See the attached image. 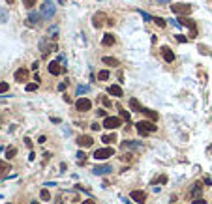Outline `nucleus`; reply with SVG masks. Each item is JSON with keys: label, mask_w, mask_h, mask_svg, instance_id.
<instances>
[{"label": "nucleus", "mask_w": 212, "mask_h": 204, "mask_svg": "<svg viewBox=\"0 0 212 204\" xmlns=\"http://www.w3.org/2000/svg\"><path fill=\"white\" fill-rule=\"evenodd\" d=\"M39 197H41V201H51V193L47 189H41L39 191Z\"/></svg>", "instance_id": "28"}, {"label": "nucleus", "mask_w": 212, "mask_h": 204, "mask_svg": "<svg viewBox=\"0 0 212 204\" xmlns=\"http://www.w3.org/2000/svg\"><path fill=\"white\" fill-rule=\"evenodd\" d=\"M28 77H30V69H26V67H19V69L15 71V81L17 82L28 81Z\"/></svg>", "instance_id": "8"}, {"label": "nucleus", "mask_w": 212, "mask_h": 204, "mask_svg": "<svg viewBox=\"0 0 212 204\" xmlns=\"http://www.w3.org/2000/svg\"><path fill=\"white\" fill-rule=\"evenodd\" d=\"M107 79H109V71L103 69V71H99V73H98V81H107Z\"/></svg>", "instance_id": "29"}, {"label": "nucleus", "mask_w": 212, "mask_h": 204, "mask_svg": "<svg viewBox=\"0 0 212 204\" xmlns=\"http://www.w3.org/2000/svg\"><path fill=\"white\" fill-rule=\"evenodd\" d=\"M191 4H180V2H177V4H171V11L173 13H177V15H190L191 13Z\"/></svg>", "instance_id": "2"}, {"label": "nucleus", "mask_w": 212, "mask_h": 204, "mask_svg": "<svg viewBox=\"0 0 212 204\" xmlns=\"http://www.w3.org/2000/svg\"><path fill=\"white\" fill-rule=\"evenodd\" d=\"M39 13L43 15V19H51V17H55V13H57V6H55L51 0H45L43 2V6H41V11Z\"/></svg>", "instance_id": "3"}, {"label": "nucleus", "mask_w": 212, "mask_h": 204, "mask_svg": "<svg viewBox=\"0 0 212 204\" xmlns=\"http://www.w3.org/2000/svg\"><path fill=\"white\" fill-rule=\"evenodd\" d=\"M115 141H117V135H115V133L103 135V137H102V142H103V144H111V142H115Z\"/></svg>", "instance_id": "23"}, {"label": "nucleus", "mask_w": 212, "mask_h": 204, "mask_svg": "<svg viewBox=\"0 0 212 204\" xmlns=\"http://www.w3.org/2000/svg\"><path fill=\"white\" fill-rule=\"evenodd\" d=\"M102 62L105 64V66H111V67H117V66H120V62H118L117 58H113V56H103V58H102Z\"/></svg>", "instance_id": "19"}, {"label": "nucleus", "mask_w": 212, "mask_h": 204, "mask_svg": "<svg viewBox=\"0 0 212 204\" xmlns=\"http://www.w3.org/2000/svg\"><path fill=\"white\" fill-rule=\"evenodd\" d=\"M83 204H94V202H92L90 199H88V201H83Z\"/></svg>", "instance_id": "48"}, {"label": "nucleus", "mask_w": 212, "mask_h": 204, "mask_svg": "<svg viewBox=\"0 0 212 204\" xmlns=\"http://www.w3.org/2000/svg\"><path fill=\"white\" fill-rule=\"evenodd\" d=\"M85 92H88V86H79L77 88V94H85Z\"/></svg>", "instance_id": "37"}, {"label": "nucleus", "mask_w": 212, "mask_h": 204, "mask_svg": "<svg viewBox=\"0 0 212 204\" xmlns=\"http://www.w3.org/2000/svg\"><path fill=\"white\" fill-rule=\"evenodd\" d=\"M122 148H141V142L139 141H124Z\"/></svg>", "instance_id": "22"}, {"label": "nucleus", "mask_w": 212, "mask_h": 204, "mask_svg": "<svg viewBox=\"0 0 212 204\" xmlns=\"http://www.w3.org/2000/svg\"><path fill=\"white\" fill-rule=\"evenodd\" d=\"M118 111H120V118L124 120V122H130L131 120V114L128 113V111H124V109H120V107H118Z\"/></svg>", "instance_id": "26"}, {"label": "nucleus", "mask_w": 212, "mask_h": 204, "mask_svg": "<svg viewBox=\"0 0 212 204\" xmlns=\"http://www.w3.org/2000/svg\"><path fill=\"white\" fill-rule=\"evenodd\" d=\"M6 2H8V4H13V2H15V0H6Z\"/></svg>", "instance_id": "49"}, {"label": "nucleus", "mask_w": 212, "mask_h": 204, "mask_svg": "<svg viewBox=\"0 0 212 204\" xmlns=\"http://www.w3.org/2000/svg\"><path fill=\"white\" fill-rule=\"evenodd\" d=\"M77 157H79V161H85V159H86V154H85V152H77Z\"/></svg>", "instance_id": "36"}, {"label": "nucleus", "mask_w": 212, "mask_h": 204, "mask_svg": "<svg viewBox=\"0 0 212 204\" xmlns=\"http://www.w3.org/2000/svg\"><path fill=\"white\" fill-rule=\"evenodd\" d=\"M25 6L28 8V10H32V8L36 6V0H25Z\"/></svg>", "instance_id": "32"}, {"label": "nucleus", "mask_w": 212, "mask_h": 204, "mask_svg": "<svg viewBox=\"0 0 212 204\" xmlns=\"http://www.w3.org/2000/svg\"><path fill=\"white\" fill-rule=\"evenodd\" d=\"M8 90H10V84L8 82H0V94H6Z\"/></svg>", "instance_id": "31"}, {"label": "nucleus", "mask_w": 212, "mask_h": 204, "mask_svg": "<svg viewBox=\"0 0 212 204\" xmlns=\"http://www.w3.org/2000/svg\"><path fill=\"white\" fill-rule=\"evenodd\" d=\"M103 21H105V13H102V11L94 13V17H92V25H94V28H102Z\"/></svg>", "instance_id": "12"}, {"label": "nucleus", "mask_w": 212, "mask_h": 204, "mask_svg": "<svg viewBox=\"0 0 212 204\" xmlns=\"http://www.w3.org/2000/svg\"><path fill=\"white\" fill-rule=\"evenodd\" d=\"M38 90V82H28L26 84V92H36Z\"/></svg>", "instance_id": "30"}, {"label": "nucleus", "mask_w": 212, "mask_h": 204, "mask_svg": "<svg viewBox=\"0 0 212 204\" xmlns=\"http://www.w3.org/2000/svg\"><path fill=\"white\" fill-rule=\"evenodd\" d=\"M51 122H53V124H58V122H60V118H57V116H53V118H51Z\"/></svg>", "instance_id": "45"}, {"label": "nucleus", "mask_w": 212, "mask_h": 204, "mask_svg": "<svg viewBox=\"0 0 212 204\" xmlns=\"http://www.w3.org/2000/svg\"><path fill=\"white\" fill-rule=\"evenodd\" d=\"M191 204H206L203 199H195V201H191Z\"/></svg>", "instance_id": "38"}, {"label": "nucleus", "mask_w": 212, "mask_h": 204, "mask_svg": "<svg viewBox=\"0 0 212 204\" xmlns=\"http://www.w3.org/2000/svg\"><path fill=\"white\" fill-rule=\"evenodd\" d=\"M158 4H167V2H171V0H156Z\"/></svg>", "instance_id": "47"}, {"label": "nucleus", "mask_w": 212, "mask_h": 204, "mask_svg": "<svg viewBox=\"0 0 212 204\" xmlns=\"http://www.w3.org/2000/svg\"><path fill=\"white\" fill-rule=\"evenodd\" d=\"M178 21H180V23H178V25H184V26H188V28H190V30H197V28H195V23L191 21L190 17H184V15H182V17L178 19Z\"/></svg>", "instance_id": "16"}, {"label": "nucleus", "mask_w": 212, "mask_h": 204, "mask_svg": "<svg viewBox=\"0 0 212 204\" xmlns=\"http://www.w3.org/2000/svg\"><path fill=\"white\" fill-rule=\"evenodd\" d=\"M92 129H94V131H99V129H102V126H99V124H92Z\"/></svg>", "instance_id": "40"}, {"label": "nucleus", "mask_w": 212, "mask_h": 204, "mask_svg": "<svg viewBox=\"0 0 212 204\" xmlns=\"http://www.w3.org/2000/svg\"><path fill=\"white\" fill-rule=\"evenodd\" d=\"M92 172L98 174V176L109 174V172H113V167H111V165H99V167H94V169H92Z\"/></svg>", "instance_id": "13"}, {"label": "nucleus", "mask_w": 212, "mask_h": 204, "mask_svg": "<svg viewBox=\"0 0 212 204\" xmlns=\"http://www.w3.org/2000/svg\"><path fill=\"white\" fill-rule=\"evenodd\" d=\"M135 129H137L139 135H143V137H145V135H148V133H154V131L158 129V126L146 118V120H141V122L135 124Z\"/></svg>", "instance_id": "1"}, {"label": "nucleus", "mask_w": 212, "mask_h": 204, "mask_svg": "<svg viewBox=\"0 0 212 204\" xmlns=\"http://www.w3.org/2000/svg\"><path fill=\"white\" fill-rule=\"evenodd\" d=\"M25 144H26V146H32V141H30V139H28V137H26V139H25Z\"/></svg>", "instance_id": "46"}, {"label": "nucleus", "mask_w": 212, "mask_h": 204, "mask_svg": "<svg viewBox=\"0 0 212 204\" xmlns=\"http://www.w3.org/2000/svg\"><path fill=\"white\" fill-rule=\"evenodd\" d=\"M130 107L135 111V113H143V109H145V107H143L141 103L137 101V99H130Z\"/></svg>", "instance_id": "20"}, {"label": "nucleus", "mask_w": 212, "mask_h": 204, "mask_svg": "<svg viewBox=\"0 0 212 204\" xmlns=\"http://www.w3.org/2000/svg\"><path fill=\"white\" fill-rule=\"evenodd\" d=\"M143 113H145V116L148 118V120H152V122H156V120H158V113H156V111H150V109H143Z\"/></svg>", "instance_id": "21"}, {"label": "nucleus", "mask_w": 212, "mask_h": 204, "mask_svg": "<svg viewBox=\"0 0 212 204\" xmlns=\"http://www.w3.org/2000/svg\"><path fill=\"white\" fill-rule=\"evenodd\" d=\"M75 142H77L81 148H90L92 142H94V139H92L90 135H81V137H77V141H75Z\"/></svg>", "instance_id": "10"}, {"label": "nucleus", "mask_w": 212, "mask_h": 204, "mask_svg": "<svg viewBox=\"0 0 212 204\" xmlns=\"http://www.w3.org/2000/svg\"><path fill=\"white\" fill-rule=\"evenodd\" d=\"M8 19H10L8 10H6V8H0V23H8Z\"/></svg>", "instance_id": "25"}, {"label": "nucleus", "mask_w": 212, "mask_h": 204, "mask_svg": "<svg viewBox=\"0 0 212 204\" xmlns=\"http://www.w3.org/2000/svg\"><path fill=\"white\" fill-rule=\"evenodd\" d=\"M115 43H117V38H115L113 34H105L102 38V45H105V47H113Z\"/></svg>", "instance_id": "14"}, {"label": "nucleus", "mask_w": 212, "mask_h": 204, "mask_svg": "<svg viewBox=\"0 0 212 204\" xmlns=\"http://www.w3.org/2000/svg\"><path fill=\"white\" fill-rule=\"evenodd\" d=\"M152 21H154L158 26H162V28H165V26H167V21H165V19H162V17H152Z\"/></svg>", "instance_id": "27"}, {"label": "nucleus", "mask_w": 212, "mask_h": 204, "mask_svg": "<svg viewBox=\"0 0 212 204\" xmlns=\"http://www.w3.org/2000/svg\"><path fill=\"white\" fill-rule=\"evenodd\" d=\"M15 155H17V148H15V146H10V148L6 150V159H13Z\"/></svg>", "instance_id": "24"}, {"label": "nucleus", "mask_w": 212, "mask_h": 204, "mask_svg": "<svg viewBox=\"0 0 212 204\" xmlns=\"http://www.w3.org/2000/svg\"><path fill=\"white\" fill-rule=\"evenodd\" d=\"M139 13L143 15V19H145V21H152V15H148L146 11H141V10H139Z\"/></svg>", "instance_id": "33"}, {"label": "nucleus", "mask_w": 212, "mask_h": 204, "mask_svg": "<svg viewBox=\"0 0 212 204\" xmlns=\"http://www.w3.org/2000/svg\"><path fill=\"white\" fill-rule=\"evenodd\" d=\"M98 116H107V113H105L103 109H99V111H98Z\"/></svg>", "instance_id": "42"}, {"label": "nucleus", "mask_w": 212, "mask_h": 204, "mask_svg": "<svg viewBox=\"0 0 212 204\" xmlns=\"http://www.w3.org/2000/svg\"><path fill=\"white\" fill-rule=\"evenodd\" d=\"M64 71V67L60 66V60H53V62H49V73L51 75H60Z\"/></svg>", "instance_id": "11"}, {"label": "nucleus", "mask_w": 212, "mask_h": 204, "mask_svg": "<svg viewBox=\"0 0 212 204\" xmlns=\"http://www.w3.org/2000/svg\"><path fill=\"white\" fill-rule=\"evenodd\" d=\"M195 193H201V183H195V187L191 189V195H195Z\"/></svg>", "instance_id": "35"}, {"label": "nucleus", "mask_w": 212, "mask_h": 204, "mask_svg": "<svg viewBox=\"0 0 212 204\" xmlns=\"http://www.w3.org/2000/svg\"><path fill=\"white\" fill-rule=\"evenodd\" d=\"M51 155H53V154H51V152H45V154H43V159H45V161H47V159H51Z\"/></svg>", "instance_id": "41"}, {"label": "nucleus", "mask_w": 212, "mask_h": 204, "mask_svg": "<svg viewBox=\"0 0 212 204\" xmlns=\"http://www.w3.org/2000/svg\"><path fill=\"white\" fill-rule=\"evenodd\" d=\"M66 86H68L66 82H60V84H58V90H66Z\"/></svg>", "instance_id": "44"}, {"label": "nucleus", "mask_w": 212, "mask_h": 204, "mask_svg": "<svg viewBox=\"0 0 212 204\" xmlns=\"http://www.w3.org/2000/svg\"><path fill=\"white\" fill-rule=\"evenodd\" d=\"M102 103H103V105H105V107H109V105H111V101H109V99H107V98H102Z\"/></svg>", "instance_id": "39"}, {"label": "nucleus", "mask_w": 212, "mask_h": 204, "mask_svg": "<svg viewBox=\"0 0 212 204\" xmlns=\"http://www.w3.org/2000/svg\"><path fill=\"white\" fill-rule=\"evenodd\" d=\"M30 204H39V202H38V201H32V202H30Z\"/></svg>", "instance_id": "50"}, {"label": "nucleus", "mask_w": 212, "mask_h": 204, "mask_svg": "<svg viewBox=\"0 0 212 204\" xmlns=\"http://www.w3.org/2000/svg\"><path fill=\"white\" fill-rule=\"evenodd\" d=\"M45 141H47V137H45V135H41V137L38 139V142H41V144H43V142H45Z\"/></svg>", "instance_id": "43"}, {"label": "nucleus", "mask_w": 212, "mask_h": 204, "mask_svg": "<svg viewBox=\"0 0 212 204\" xmlns=\"http://www.w3.org/2000/svg\"><path fill=\"white\" fill-rule=\"evenodd\" d=\"M131 201H135V202H139V204H145L146 202V193L145 191H141V189H135V191H131Z\"/></svg>", "instance_id": "9"}, {"label": "nucleus", "mask_w": 212, "mask_h": 204, "mask_svg": "<svg viewBox=\"0 0 212 204\" xmlns=\"http://www.w3.org/2000/svg\"><path fill=\"white\" fill-rule=\"evenodd\" d=\"M162 56L165 58V62H175V53L169 49V47H163L162 49Z\"/></svg>", "instance_id": "15"}, {"label": "nucleus", "mask_w": 212, "mask_h": 204, "mask_svg": "<svg viewBox=\"0 0 212 204\" xmlns=\"http://www.w3.org/2000/svg\"><path fill=\"white\" fill-rule=\"evenodd\" d=\"M107 92H109V95H115V98H120L122 95V88L118 84H111L109 88H107Z\"/></svg>", "instance_id": "17"}, {"label": "nucleus", "mask_w": 212, "mask_h": 204, "mask_svg": "<svg viewBox=\"0 0 212 204\" xmlns=\"http://www.w3.org/2000/svg\"><path fill=\"white\" fill-rule=\"evenodd\" d=\"M111 155H115V150H113L111 146H107V148H99V150L94 152V157L98 159V161H105V159H109Z\"/></svg>", "instance_id": "4"}, {"label": "nucleus", "mask_w": 212, "mask_h": 204, "mask_svg": "<svg viewBox=\"0 0 212 204\" xmlns=\"http://www.w3.org/2000/svg\"><path fill=\"white\" fill-rule=\"evenodd\" d=\"M75 109L81 111V113H86V111L92 109V101L88 98H79L77 101H75Z\"/></svg>", "instance_id": "7"}, {"label": "nucleus", "mask_w": 212, "mask_h": 204, "mask_svg": "<svg viewBox=\"0 0 212 204\" xmlns=\"http://www.w3.org/2000/svg\"><path fill=\"white\" fill-rule=\"evenodd\" d=\"M177 41H178V43H186L188 38H186V36H182V34H178V36H177Z\"/></svg>", "instance_id": "34"}, {"label": "nucleus", "mask_w": 212, "mask_h": 204, "mask_svg": "<svg viewBox=\"0 0 212 204\" xmlns=\"http://www.w3.org/2000/svg\"><path fill=\"white\" fill-rule=\"evenodd\" d=\"M118 126H122L120 116H105V120H103V127L105 129H117Z\"/></svg>", "instance_id": "6"}, {"label": "nucleus", "mask_w": 212, "mask_h": 204, "mask_svg": "<svg viewBox=\"0 0 212 204\" xmlns=\"http://www.w3.org/2000/svg\"><path fill=\"white\" fill-rule=\"evenodd\" d=\"M41 19H43L41 13H38V11H32V10H30L28 17H26V26H32V28H34V26H39Z\"/></svg>", "instance_id": "5"}, {"label": "nucleus", "mask_w": 212, "mask_h": 204, "mask_svg": "<svg viewBox=\"0 0 212 204\" xmlns=\"http://www.w3.org/2000/svg\"><path fill=\"white\" fill-rule=\"evenodd\" d=\"M8 170H11L8 161H0V178H8Z\"/></svg>", "instance_id": "18"}]
</instances>
